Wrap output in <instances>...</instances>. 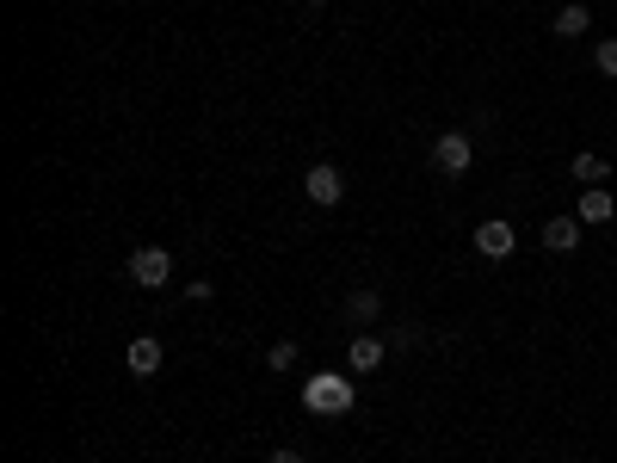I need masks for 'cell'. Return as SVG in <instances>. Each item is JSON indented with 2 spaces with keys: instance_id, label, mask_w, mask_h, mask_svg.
I'll return each instance as SVG.
<instances>
[{
  "instance_id": "6da1fadb",
  "label": "cell",
  "mask_w": 617,
  "mask_h": 463,
  "mask_svg": "<svg viewBox=\"0 0 617 463\" xmlns=\"http://www.w3.org/2000/svg\"><path fill=\"white\" fill-rule=\"evenodd\" d=\"M352 402H358V383H352V377L315 371V377L303 383V408H309V414H352Z\"/></svg>"
},
{
  "instance_id": "7a4b0ae2",
  "label": "cell",
  "mask_w": 617,
  "mask_h": 463,
  "mask_svg": "<svg viewBox=\"0 0 617 463\" xmlns=\"http://www.w3.org/2000/svg\"><path fill=\"white\" fill-rule=\"evenodd\" d=\"M469 161H476V142H469L463 130H445V136H432V167L445 173V180H463Z\"/></svg>"
},
{
  "instance_id": "3957f363",
  "label": "cell",
  "mask_w": 617,
  "mask_h": 463,
  "mask_svg": "<svg viewBox=\"0 0 617 463\" xmlns=\"http://www.w3.org/2000/svg\"><path fill=\"white\" fill-rule=\"evenodd\" d=\"M130 284H142V291L173 284V254H167V247H136V254H130Z\"/></svg>"
},
{
  "instance_id": "277c9868",
  "label": "cell",
  "mask_w": 617,
  "mask_h": 463,
  "mask_svg": "<svg viewBox=\"0 0 617 463\" xmlns=\"http://www.w3.org/2000/svg\"><path fill=\"white\" fill-rule=\"evenodd\" d=\"M303 192H309V204H321V210H334V204L346 198V173H340L334 161H315V167L303 173Z\"/></svg>"
},
{
  "instance_id": "5b68a950",
  "label": "cell",
  "mask_w": 617,
  "mask_h": 463,
  "mask_svg": "<svg viewBox=\"0 0 617 463\" xmlns=\"http://www.w3.org/2000/svg\"><path fill=\"white\" fill-rule=\"evenodd\" d=\"M513 247H519V229L506 223V217H488V223L476 229V254H482V260H506Z\"/></svg>"
},
{
  "instance_id": "8992f818",
  "label": "cell",
  "mask_w": 617,
  "mask_h": 463,
  "mask_svg": "<svg viewBox=\"0 0 617 463\" xmlns=\"http://www.w3.org/2000/svg\"><path fill=\"white\" fill-rule=\"evenodd\" d=\"M161 359H167V352H161V340H155V334H136V340L124 346L130 377H155V371H161Z\"/></svg>"
},
{
  "instance_id": "52a82bcc",
  "label": "cell",
  "mask_w": 617,
  "mask_h": 463,
  "mask_svg": "<svg viewBox=\"0 0 617 463\" xmlns=\"http://www.w3.org/2000/svg\"><path fill=\"white\" fill-rule=\"evenodd\" d=\"M346 365H352V377H371V371L383 365V334H358V340L346 346Z\"/></svg>"
},
{
  "instance_id": "ba28073f",
  "label": "cell",
  "mask_w": 617,
  "mask_h": 463,
  "mask_svg": "<svg viewBox=\"0 0 617 463\" xmlns=\"http://www.w3.org/2000/svg\"><path fill=\"white\" fill-rule=\"evenodd\" d=\"M346 322H352V328H371V322H383V297L371 291V284H358V291L346 297Z\"/></svg>"
},
{
  "instance_id": "9c48e42d",
  "label": "cell",
  "mask_w": 617,
  "mask_h": 463,
  "mask_svg": "<svg viewBox=\"0 0 617 463\" xmlns=\"http://www.w3.org/2000/svg\"><path fill=\"white\" fill-rule=\"evenodd\" d=\"M543 247H550V254H574L580 247V217H550L543 223Z\"/></svg>"
},
{
  "instance_id": "30bf717a",
  "label": "cell",
  "mask_w": 617,
  "mask_h": 463,
  "mask_svg": "<svg viewBox=\"0 0 617 463\" xmlns=\"http://www.w3.org/2000/svg\"><path fill=\"white\" fill-rule=\"evenodd\" d=\"M617 217V198L605 192V186H587L580 192V223H611Z\"/></svg>"
},
{
  "instance_id": "8fae6325",
  "label": "cell",
  "mask_w": 617,
  "mask_h": 463,
  "mask_svg": "<svg viewBox=\"0 0 617 463\" xmlns=\"http://www.w3.org/2000/svg\"><path fill=\"white\" fill-rule=\"evenodd\" d=\"M605 173H611V161H605V155H587V149L574 155V180H580V186H599Z\"/></svg>"
},
{
  "instance_id": "7c38bea8",
  "label": "cell",
  "mask_w": 617,
  "mask_h": 463,
  "mask_svg": "<svg viewBox=\"0 0 617 463\" xmlns=\"http://www.w3.org/2000/svg\"><path fill=\"white\" fill-rule=\"evenodd\" d=\"M593 25V13L587 7H580V0H574V7H562L556 13V38H580V31H587Z\"/></svg>"
},
{
  "instance_id": "4fadbf2b",
  "label": "cell",
  "mask_w": 617,
  "mask_h": 463,
  "mask_svg": "<svg viewBox=\"0 0 617 463\" xmlns=\"http://www.w3.org/2000/svg\"><path fill=\"white\" fill-rule=\"evenodd\" d=\"M266 365H272V371H290V365H297V340H272Z\"/></svg>"
},
{
  "instance_id": "5bb4252c",
  "label": "cell",
  "mask_w": 617,
  "mask_h": 463,
  "mask_svg": "<svg viewBox=\"0 0 617 463\" xmlns=\"http://www.w3.org/2000/svg\"><path fill=\"white\" fill-rule=\"evenodd\" d=\"M593 62H599V75H611V81H617V38H605V44L593 50Z\"/></svg>"
},
{
  "instance_id": "9a60e30c",
  "label": "cell",
  "mask_w": 617,
  "mask_h": 463,
  "mask_svg": "<svg viewBox=\"0 0 617 463\" xmlns=\"http://www.w3.org/2000/svg\"><path fill=\"white\" fill-rule=\"evenodd\" d=\"M272 463H303V451H297V445H278V451H272Z\"/></svg>"
},
{
  "instance_id": "2e32d148",
  "label": "cell",
  "mask_w": 617,
  "mask_h": 463,
  "mask_svg": "<svg viewBox=\"0 0 617 463\" xmlns=\"http://www.w3.org/2000/svg\"><path fill=\"white\" fill-rule=\"evenodd\" d=\"M309 7H328V0H309Z\"/></svg>"
}]
</instances>
